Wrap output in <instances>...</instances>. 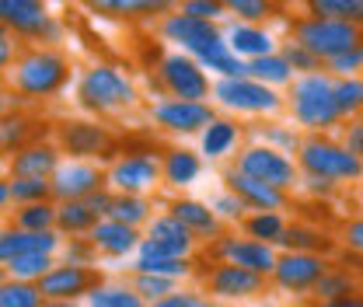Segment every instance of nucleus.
<instances>
[{
	"label": "nucleus",
	"instance_id": "53",
	"mask_svg": "<svg viewBox=\"0 0 363 307\" xmlns=\"http://www.w3.org/2000/svg\"><path fill=\"white\" fill-rule=\"evenodd\" d=\"M339 241H342V248H346V252L363 255V217L346 220V223H342V230H339Z\"/></svg>",
	"mask_w": 363,
	"mask_h": 307
},
{
	"label": "nucleus",
	"instance_id": "49",
	"mask_svg": "<svg viewBox=\"0 0 363 307\" xmlns=\"http://www.w3.org/2000/svg\"><path fill=\"white\" fill-rule=\"evenodd\" d=\"M325 67H328V74H332V77H360V70H363V43L353 45V49H350V52H342V56H335V60H328Z\"/></svg>",
	"mask_w": 363,
	"mask_h": 307
},
{
	"label": "nucleus",
	"instance_id": "52",
	"mask_svg": "<svg viewBox=\"0 0 363 307\" xmlns=\"http://www.w3.org/2000/svg\"><path fill=\"white\" fill-rule=\"evenodd\" d=\"M182 14H192V18H203V21H213L227 14L224 11V0H185L182 4Z\"/></svg>",
	"mask_w": 363,
	"mask_h": 307
},
{
	"label": "nucleus",
	"instance_id": "35",
	"mask_svg": "<svg viewBox=\"0 0 363 307\" xmlns=\"http://www.w3.org/2000/svg\"><path fill=\"white\" fill-rule=\"evenodd\" d=\"M248 77L252 81H262V84H290L294 81V67L286 63L283 52H269V56H259V60H248Z\"/></svg>",
	"mask_w": 363,
	"mask_h": 307
},
{
	"label": "nucleus",
	"instance_id": "33",
	"mask_svg": "<svg viewBox=\"0 0 363 307\" xmlns=\"http://www.w3.org/2000/svg\"><path fill=\"white\" fill-rule=\"evenodd\" d=\"M234 143H238V126L230 123V119H213L203 136H199V150H203V157H210V161H220L227 157L230 150H234Z\"/></svg>",
	"mask_w": 363,
	"mask_h": 307
},
{
	"label": "nucleus",
	"instance_id": "54",
	"mask_svg": "<svg viewBox=\"0 0 363 307\" xmlns=\"http://www.w3.org/2000/svg\"><path fill=\"white\" fill-rule=\"evenodd\" d=\"M266 143H269V147H276V150H283V154H294V150L301 147L297 133L283 130V126H272V130H266Z\"/></svg>",
	"mask_w": 363,
	"mask_h": 307
},
{
	"label": "nucleus",
	"instance_id": "1",
	"mask_svg": "<svg viewBox=\"0 0 363 307\" xmlns=\"http://www.w3.org/2000/svg\"><path fill=\"white\" fill-rule=\"evenodd\" d=\"M297 168H301V175L325 178V182H335V185L360 182L363 178L360 157H353L339 140H328L321 133L301 140V147H297Z\"/></svg>",
	"mask_w": 363,
	"mask_h": 307
},
{
	"label": "nucleus",
	"instance_id": "40",
	"mask_svg": "<svg viewBox=\"0 0 363 307\" xmlns=\"http://www.w3.org/2000/svg\"><path fill=\"white\" fill-rule=\"evenodd\" d=\"M311 18H332V21H350L363 28V0H308Z\"/></svg>",
	"mask_w": 363,
	"mask_h": 307
},
{
	"label": "nucleus",
	"instance_id": "28",
	"mask_svg": "<svg viewBox=\"0 0 363 307\" xmlns=\"http://www.w3.org/2000/svg\"><path fill=\"white\" fill-rule=\"evenodd\" d=\"M98 213L91 210L84 199H67V203H56V230L63 238H88L91 227L98 223Z\"/></svg>",
	"mask_w": 363,
	"mask_h": 307
},
{
	"label": "nucleus",
	"instance_id": "23",
	"mask_svg": "<svg viewBox=\"0 0 363 307\" xmlns=\"http://www.w3.org/2000/svg\"><path fill=\"white\" fill-rule=\"evenodd\" d=\"M11 178H52V172L60 168V147L56 143H25L21 150L11 154Z\"/></svg>",
	"mask_w": 363,
	"mask_h": 307
},
{
	"label": "nucleus",
	"instance_id": "30",
	"mask_svg": "<svg viewBox=\"0 0 363 307\" xmlns=\"http://www.w3.org/2000/svg\"><path fill=\"white\" fill-rule=\"evenodd\" d=\"M133 272H154V276H168V279H192L196 276V262L192 259H175V255H154V252H136Z\"/></svg>",
	"mask_w": 363,
	"mask_h": 307
},
{
	"label": "nucleus",
	"instance_id": "6",
	"mask_svg": "<svg viewBox=\"0 0 363 307\" xmlns=\"http://www.w3.org/2000/svg\"><path fill=\"white\" fill-rule=\"evenodd\" d=\"M77 101H81L88 112H116V108L133 105L136 91L123 70L98 63V67H91L88 74L81 77V84H77Z\"/></svg>",
	"mask_w": 363,
	"mask_h": 307
},
{
	"label": "nucleus",
	"instance_id": "64",
	"mask_svg": "<svg viewBox=\"0 0 363 307\" xmlns=\"http://www.w3.org/2000/svg\"><path fill=\"white\" fill-rule=\"evenodd\" d=\"M360 182H363V178H360Z\"/></svg>",
	"mask_w": 363,
	"mask_h": 307
},
{
	"label": "nucleus",
	"instance_id": "2",
	"mask_svg": "<svg viewBox=\"0 0 363 307\" xmlns=\"http://www.w3.org/2000/svg\"><path fill=\"white\" fill-rule=\"evenodd\" d=\"M332 74L325 70H315V74H301L294 81V91H290V112L297 119V126L311 133H325L332 130L339 119V108H335V98H332Z\"/></svg>",
	"mask_w": 363,
	"mask_h": 307
},
{
	"label": "nucleus",
	"instance_id": "24",
	"mask_svg": "<svg viewBox=\"0 0 363 307\" xmlns=\"http://www.w3.org/2000/svg\"><path fill=\"white\" fill-rule=\"evenodd\" d=\"M168 213L172 217H179L196 238H206V241H213L217 234H224V223H220V217L206 206V203H199V199H172L168 203Z\"/></svg>",
	"mask_w": 363,
	"mask_h": 307
},
{
	"label": "nucleus",
	"instance_id": "62",
	"mask_svg": "<svg viewBox=\"0 0 363 307\" xmlns=\"http://www.w3.org/2000/svg\"><path fill=\"white\" fill-rule=\"evenodd\" d=\"M0 178H4V157H0Z\"/></svg>",
	"mask_w": 363,
	"mask_h": 307
},
{
	"label": "nucleus",
	"instance_id": "48",
	"mask_svg": "<svg viewBox=\"0 0 363 307\" xmlns=\"http://www.w3.org/2000/svg\"><path fill=\"white\" fill-rule=\"evenodd\" d=\"M210 210L220 217V223H241V220H245V213H248V206H245V203H241L230 189H224L220 196H213Z\"/></svg>",
	"mask_w": 363,
	"mask_h": 307
},
{
	"label": "nucleus",
	"instance_id": "51",
	"mask_svg": "<svg viewBox=\"0 0 363 307\" xmlns=\"http://www.w3.org/2000/svg\"><path fill=\"white\" fill-rule=\"evenodd\" d=\"M283 56H286V63L294 67V74H315V70H321V67H325L315 52H308L301 43H290Z\"/></svg>",
	"mask_w": 363,
	"mask_h": 307
},
{
	"label": "nucleus",
	"instance_id": "16",
	"mask_svg": "<svg viewBox=\"0 0 363 307\" xmlns=\"http://www.w3.org/2000/svg\"><path fill=\"white\" fill-rule=\"evenodd\" d=\"M52 199L67 203V199H88L94 189L105 185V172L91 161H60V168L52 172Z\"/></svg>",
	"mask_w": 363,
	"mask_h": 307
},
{
	"label": "nucleus",
	"instance_id": "9",
	"mask_svg": "<svg viewBox=\"0 0 363 307\" xmlns=\"http://www.w3.org/2000/svg\"><path fill=\"white\" fill-rule=\"evenodd\" d=\"M217 101L224 108H234V112H248V116H272L283 108V98L262 84V81H252V77H224L217 88Z\"/></svg>",
	"mask_w": 363,
	"mask_h": 307
},
{
	"label": "nucleus",
	"instance_id": "39",
	"mask_svg": "<svg viewBox=\"0 0 363 307\" xmlns=\"http://www.w3.org/2000/svg\"><path fill=\"white\" fill-rule=\"evenodd\" d=\"M56 265V255L52 252H28V255H18L4 265L11 279H28V283H39L45 272Z\"/></svg>",
	"mask_w": 363,
	"mask_h": 307
},
{
	"label": "nucleus",
	"instance_id": "63",
	"mask_svg": "<svg viewBox=\"0 0 363 307\" xmlns=\"http://www.w3.org/2000/svg\"><path fill=\"white\" fill-rule=\"evenodd\" d=\"M357 119H360V123H363V112H360V116H357Z\"/></svg>",
	"mask_w": 363,
	"mask_h": 307
},
{
	"label": "nucleus",
	"instance_id": "37",
	"mask_svg": "<svg viewBox=\"0 0 363 307\" xmlns=\"http://www.w3.org/2000/svg\"><path fill=\"white\" fill-rule=\"evenodd\" d=\"M332 98H335L339 119H357L363 112V77H335Z\"/></svg>",
	"mask_w": 363,
	"mask_h": 307
},
{
	"label": "nucleus",
	"instance_id": "59",
	"mask_svg": "<svg viewBox=\"0 0 363 307\" xmlns=\"http://www.w3.org/2000/svg\"><path fill=\"white\" fill-rule=\"evenodd\" d=\"M39 307H77V304H74V301H45L43 297V304Z\"/></svg>",
	"mask_w": 363,
	"mask_h": 307
},
{
	"label": "nucleus",
	"instance_id": "27",
	"mask_svg": "<svg viewBox=\"0 0 363 307\" xmlns=\"http://www.w3.org/2000/svg\"><path fill=\"white\" fill-rule=\"evenodd\" d=\"M199 175H203V161H199V154H192V150H185V147L168 150L164 161H161V178H164V185H172V189H185V185H192Z\"/></svg>",
	"mask_w": 363,
	"mask_h": 307
},
{
	"label": "nucleus",
	"instance_id": "41",
	"mask_svg": "<svg viewBox=\"0 0 363 307\" xmlns=\"http://www.w3.org/2000/svg\"><path fill=\"white\" fill-rule=\"evenodd\" d=\"M39 304H43L39 283L11 279V276L0 283V307H39Z\"/></svg>",
	"mask_w": 363,
	"mask_h": 307
},
{
	"label": "nucleus",
	"instance_id": "46",
	"mask_svg": "<svg viewBox=\"0 0 363 307\" xmlns=\"http://www.w3.org/2000/svg\"><path fill=\"white\" fill-rule=\"evenodd\" d=\"M224 11L238 14L248 25H259L272 14V0H224Z\"/></svg>",
	"mask_w": 363,
	"mask_h": 307
},
{
	"label": "nucleus",
	"instance_id": "10",
	"mask_svg": "<svg viewBox=\"0 0 363 307\" xmlns=\"http://www.w3.org/2000/svg\"><path fill=\"white\" fill-rule=\"evenodd\" d=\"M328 259L325 255H311V252H279L276 269H272V283L286 294H297V297H311L315 283L328 272Z\"/></svg>",
	"mask_w": 363,
	"mask_h": 307
},
{
	"label": "nucleus",
	"instance_id": "19",
	"mask_svg": "<svg viewBox=\"0 0 363 307\" xmlns=\"http://www.w3.org/2000/svg\"><path fill=\"white\" fill-rule=\"evenodd\" d=\"M88 241L94 245V252L105 255V259H126V255H136L143 234H140V227L119 223V220H112V217H101L91 227Z\"/></svg>",
	"mask_w": 363,
	"mask_h": 307
},
{
	"label": "nucleus",
	"instance_id": "45",
	"mask_svg": "<svg viewBox=\"0 0 363 307\" xmlns=\"http://www.w3.org/2000/svg\"><path fill=\"white\" fill-rule=\"evenodd\" d=\"M206 70H217L220 77H248V63L241 60V56H234L230 52V45L224 49H217V52H210L206 60H199Z\"/></svg>",
	"mask_w": 363,
	"mask_h": 307
},
{
	"label": "nucleus",
	"instance_id": "21",
	"mask_svg": "<svg viewBox=\"0 0 363 307\" xmlns=\"http://www.w3.org/2000/svg\"><path fill=\"white\" fill-rule=\"evenodd\" d=\"M227 189L248 206V210H286L290 206V192H283V189H272L266 182H259V178L245 175V172H238V168H230L224 175Z\"/></svg>",
	"mask_w": 363,
	"mask_h": 307
},
{
	"label": "nucleus",
	"instance_id": "12",
	"mask_svg": "<svg viewBox=\"0 0 363 307\" xmlns=\"http://www.w3.org/2000/svg\"><path fill=\"white\" fill-rule=\"evenodd\" d=\"M101 283V272L94 265H74V262H56L43 279H39V294L45 301H84L91 290Z\"/></svg>",
	"mask_w": 363,
	"mask_h": 307
},
{
	"label": "nucleus",
	"instance_id": "60",
	"mask_svg": "<svg viewBox=\"0 0 363 307\" xmlns=\"http://www.w3.org/2000/svg\"><path fill=\"white\" fill-rule=\"evenodd\" d=\"M0 116H7V98L0 94Z\"/></svg>",
	"mask_w": 363,
	"mask_h": 307
},
{
	"label": "nucleus",
	"instance_id": "55",
	"mask_svg": "<svg viewBox=\"0 0 363 307\" xmlns=\"http://www.w3.org/2000/svg\"><path fill=\"white\" fill-rule=\"evenodd\" d=\"M353 157H360L363 161V123L360 119H350V126H342V140H339Z\"/></svg>",
	"mask_w": 363,
	"mask_h": 307
},
{
	"label": "nucleus",
	"instance_id": "11",
	"mask_svg": "<svg viewBox=\"0 0 363 307\" xmlns=\"http://www.w3.org/2000/svg\"><path fill=\"white\" fill-rule=\"evenodd\" d=\"M199 238L172 213H157L147 220V234L136 252H154V255H175V259H192Z\"/></svg>",
	"mask_w": 363,
	"mask_h": 307
},
{
	"label": "nucleus",
	"instance_id": "57",
	"mask_svg": "<svg viewBox=\"0 0 363 307\" xmlns=\"http://www.w3.org/2000/svg\"><path fill=\"white\" fill-rule=\"evenodd\" d=\"M315 307H363V294H346V297H335V301H315Z\"/></svg>",
	"mask_w": 363,
	"mask_h": 307
},
{
	"label": "nucleus",
	"instance_id": "47",
	"mask_svg": "<svg viewBox=\"0 0 363 307\" xmlns=\"http://www.w3.org/2000/svg\"><path fill=\"white\" fill-rule=\"evenodd\" d=\"M147 307H227L220 301H213V297H206L203 290H175V294H168V297H161V301H154V304Z\"/></svg>",
	"mask_w": 363,
	"mask_h": 307
},
{
	"label": "nucleus",
	"instance_id": "22",
	"mask_svg": "<svg viewBox=\"0 0 363 307\" xmlns=\"http://www.w3.org/2000/svg\"><path fill=\"white\" fill-rule=\"evenodd\" d=\"M63 245V234L60 230H21L14 223L0 227V265H7L18 255H28V252H60Z\"/></svg>",
	"mask_w": 363,
	"mask_h": 307
},
{
	"label": "nucleus",
	"instance_id": "36",
	"mask_svg": "<svg viewBox=\"0 0 363 307\" xmlns=\"http://www.w3.org/2000/svg\"><path fill=\"white\" fill-rule=\"evenodd\" d=\"M11 223L21 227V230H56V199L28 203V206H14Z\"/></svg>",
	"mask_w": 363,
	"mask_h": 307
},
{
	"label": "nucleus",
	"instance_id": "58",
	"mask_svg": "<svg viewBox=\"0 0 363 307\" xmlns=\"http://www.w3.org/2000/svg\"><path fill=\"white\" fill-rule=\"evenodd\" d=\"M11 210V182L7 178H0V217Z\"/></svg>",
	"mask_w": 363,
	"mask_h": 307
},
{
	"label": "nucleus",
	"instance_id": "3",
	"mask_svg": "<svg viewBox=\"0 0 363 307\" xmlns=\"http://www.w3.org/2000/svg\"><path fill=\"white\" fill-rule=\"evenodd\" d=\"M67 77H70V63H67V56H60L52 49L25 52L14 63V74H11L14 88L21 91L25 98H49V94H56L67 84Z\"/></svg>",
	"mask_w": 363,
	"mask_h": 307
},
{
	"label": "nucleus",
	"instance_id": "8",
	"mask_svg": "<svg viewBox=\"0 0 363 307\" xmlns=\"http://www.w3.org/2000/svg\"><path fill=\"white\" fill-rule=\"evenodd\" d=\"M210 259L213 262H230L241 265V269H252L259 276H272L276 259H279V248H272L266 241H255V238H238V234H217L210 245H206Z\"/></svg>",
	"mask_w": 363,
	"mask_h": 307
},
{
	"label": "nucleus",
	"instance_id": "42",
	"mask_svg": "<svg viewBox=\"0 0 363 307\" xmlns=\"http://www.w3.org/2000/svg\"><path fill=\"white\" fill-rule=\"evenodd\" d=\"M11 182V206H28L52 199V182L49 178H7Z\"/></svg>",
	"mask_w": 363,
	"mask_h": 307
},
{
	"label": "nucleus",
	"instance_id": "26",
	"mask_svg": "<svg viewBox=\"0 0 363 307\" xmlns=\"http://www.w3.org/2000/svg\"><path fill=\"white\" fill-rule=\"evenodd\" d=\"M227 45L234 56L241 60H259V56H269L272 52V35L259 25H248V21H238L230 32H227Z\"/></svg>",
	"mask_w": 363,
	"mask_h": 307
},
{
	"label": "nucleus",
	"instance_id": "4",
	"mask_svg": "<svg viewBox=\"0 0 363 307\" xmlns=\"http://www.w3.org/2000/svg\"><path fill=\"white\" fill-rule=\"evenodd\" d=\"M294 43H301L308 52H315L321 63L350 52L363 43V28L350 21H332V18H304L294 25Z\"/></svg>",
	"mask_w": 363,
	"mask_h": 307
},
{
	"label": "nucleus",
	"instance_id": "61",
	"mask_svg": "<svg viewBox=\"0 0 363 307\" xmlns=\"http://www.w3.org/2000/svg\"><path fill=\"white\" fill-rule=\"evenodd\" d=\"M4 279H7V269H4V265H0V283H4Z\"/></svg>",
	"mask_w": 363,
	"mask_h": 307
},
{
	"label": "nucleus",
	"instance_id": "50",
	"mask_svg": "<svg viewBox=\"0 0 363 307\" xmlns=\"http://www.w3.org/2000/svg\"><path fill=\"white\" fill-rule=\"evenodd\" d=\"M63 262H74V265H94L98 262V252L91 245L88 238H63Z\"/></svg>",
	"mask_w": 363,
	"mask_h": 307
},
{
	"label": "nucleus",
	"instance_id": "14",
	"mask_svg": "<svg viewBox=\"0 0 363 307\" xmlns=\"http://www.w3.org/2000/svg\"><path fill=\"white\" fill-rule=\"evenodd\" d=\"M164 39L182 45V52H192L196 60H206L210 52L227 45V39L213 28V21H203V18H192V14H182V11L164 21Z\"/></svg>",
	"mask_w": 363,
	"mask_h": 307
},
{
	"label": "nucleus",
	"instance_id": "44",
	"mask_svg": "<svg viewBox=\"0 0 363 307\" xmlns=\"http://www.w3.org/2000/svg\"><path fill=\"white\" fill-rule=\"evenodd\" d=\"M130 286H133L147 304H154V301H161V297H168V294L179 290L175 279H168V276H154V272H133Z\"/></svg>",
	"mask_w": 363,
	"mask_h": 307
},
{
	"label": "nucleus",
	"instance_id": "17",
	"mask_svg": "<svg viewBox=\"0 0 363 307\" xmlns=\"http://www.w3.org/2000/svg\"><path fill=\"white\" fill-rule=\"evenodd\" d=\"M154 123L168 133H203L213 123V108L206 101H185V98H168L154 108Z\"/></svg>",
	"mask_w": 363,
	"mask_h": 307
},
{
	"label": "nucleus",
	"instance_id": "34",
	"mask_svg": "<svg viewBox=\"0 0 363 307\" xmlns=\"http://www.w3.org/2000/svg\"><path fill=\"white\" fill-rule=\"evenodd\" d=\"M84 304L88 307H147V301L136 294L130 283H105L101 279L84 297Z\"/></svg>",
	"mask_w": 363,
	"mask_h": 307
},
{
	"label": "nucleus",
	"instance_id": "25",
	"mask_svg": "<svg viewBox=\"0 0 363 307\" xmlns=\"http://www.w3.org/2000/svg\"><path fill=\"white\" fill-rule=\"evenodd\" d=\"M276 248H279V252H311V255H325V259H328L339 245H335L332 234H325V230H318V227L286 223V230H283V238L276 241Z\"/></svg>",
	"mask_w": 363,
	"mask_h": 307
},
{
	"label": "nucleus",
	"instance_id": "31",
	"mask_svg": "<svg viewBox=\"0 0 363 307\" xmlns=\"http://www.w3.org/2000/svg\"><path fill=\"white\" fill-rule=\"evenodd\" d=\"M286 230V217L279 210H248L241 220V234L245 238H255V241H266L276 248V241L283 238Z\"/></svg>",
	"mask_w": 363,
	"mask_h": 307
},
{
	"label": "nucleus",
	"instance_id": "20",
	"mask_svg": "<svg viewBox=\"0 0 363 307\" xmlns=\"http://www.w3.org/2000/svg\"><path fill=\"white\" fill-rule=\"evenodd\" d=\"M0 25L14 35H52V21L43 0H0Z\"/></svg>",
	"mask_w": 363,
	"mask_h": 307
},
{
	"label": "nucleus",
	"instance_id": "29",
	"mask_svg": "<svg viewBox=\"0 0 363 307\" xmlns=\"http://www.w3.org/2000/svg\"><path fill=\"white\" fill-rule=\"evenodd\" d=\"M94 14L105 18H147V14H164L175 7V0H84Z\"/></svg>",
	"mask_w": 363,
	"mask_h": 307
},
{
	"label": "nucleus",
	"instance_id": "5",
	"mask_svg": "<svg viewBox=\"0 0 363 307\" xmlns=\"http://www.w3.org/2000/svg\"><path fill=\"white\" fill-rule=\"evenodd\" d=\"M199 283H203V294L220 301V304L255 301V297H262L269 290V276H259L252 269H241V265L230 262H213L210 269H203Z\"/></svg>",
	"mask_w": 363,
	"mask_h": 307
},
{
	"label": "nucleus",
	"instance_id": "56",
	"mask_svg": "<svg viewBox=\"0 0 363 307\" xmlns=\"http://www.w3.org/2000/svg\"><path fill=\"white\" fill-rule=\"evenodd\" d=\"M14 52H18V45H14V32L0 25V70L14 63Z\"/></svg>",
	"mask_w": 363,
	"mask_h": 307
},
{
	"label": "nucleus",
	"instance_id": "18",
	"mask_svg": "<svg viewBox=\"0 0 363 307\" xmlns=\"http://www.w3.org/2000/svg\"><path fill=\"white\" fill-rule=\"evenodd\" d=\"M112 150V136L98 123H63L60 126V154H70L74 161L105 157Z\"/></svg>",
	"mask_w": 363,
	"mask_h": 307
},
{
	"label": "nucleus",
	"instance_id": "15",
	"mask_svg": "<svg viewBox=\"0 0 363 307\" xmlns=\"http://www.w3.org/2000/svg\"><path fill=\"white\" fill-rule=\"evenodd\" d=\"M157 182H161V161L150 157V154H126L105 172V185L112 192L147 196Z\"/></svg>",
	"mask_w": 363,
	"mask_h": 307
},
{
	"label": "nucleus",
	"instance_id": "13",
	"mask_svg": "<svg viewBox=\"0 0 363 307\" xmlns=\"http://www.w3.org/2000/svg\"><path fill=\"white\" fill-rule=\"evenodd\" d=\"M161 84L168 88L172 98H185V101H206L210 94V77L203 63L192 60L189 52H172L161 60Z\"/></svg>",
	"mask_w": 363,
	"mask_h": 307
},
{
	"label": "nucleus",
	"instance_id": "38",
	"mask_svg": "<svg viewBox=\"0 0 363 307\" xmlns=\"http://www.w3.org/2000/svg\"><path fill=\"white\" fill-rule=\"evenodd\" d=\"M108 217L119 220V223H130V227H143L150 220V203H147V196L116 192L112 196V206H108Z\"/></svg>",
	"mask_w": 363,
	"mask_h": 307
},
{
	"label": "nucleus",
	"instance_id": "32",
	"mask_svg": "<svg viewBox=\"0 0 363 307\" xmlns=\"http://www.w3.org/2000/svg\"><path fill=\"white\" fill-rule=\"evenodd\" d=\"M357 290H360L357 272H350L346 265H328V272L311 290V301H335V297H346V294H357Z\"/></svg>",
	"mask_w": 363,
	"mask_h": 307
},
{
	"label": "nucleus",
	"instance_id": "7",
	"mask_svg": "<svg viewBox=\"0 0 363 307\" xmlns=\"http://www.w3.org/2000/svg\"><path fill=\"white\" fill-rule=\"evenodd\" d=\"M234 168L245 172V175L259 178V182H266L272 189H283V192H294V185H297V178H301L297 161H294L290 154L269 147V143L245 147V150L238 154V164H234Z\"/></svg>",
	"mask_w": 363,
	"mask_h": 307
},
{
	"label": "nucleus",
	"instance_id": "43",
	"mask_svg": "<svg viewBox=\"0 0 363 307\" xmlns=\"http://www.w3.org/2000/svg\"><path fill=\"white\" fill-rule=\"evenodd\" d=\"M25 143H35L32 140V123L25 116H0V147L14 154Z\"/></svg>",
	"mask_w": 363,
	"mask_h": 307
}]
</instances>
